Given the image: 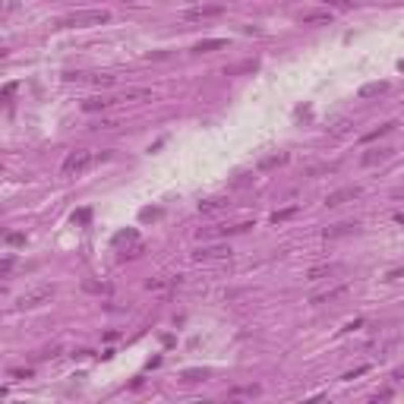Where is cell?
<instances>
[{
    "mask_svg": "<svg viewBox=\"0 0 404 404\" xmlns=\"http://www.w3.org/2000/svg\"><path fill=\"white\" fill-rule=\"evenodd\" d=\"M101 158H108V152H92V149H76V152H70L66 161H63V177H73V174H82V171H89L95 161H101Z\"/></svg>",
    "mask_w": 404,
    "mask_h": 404,
    "instance_id": "obj_1",
    "label": "cell"
},
{
    "mask_svg": "<svg viewBox=\"0 0 404 404\" xmlns=\"http://www.w3.org/2000/svg\"><path fill=\"white\" fill-rule=\"evenodd\" d=\"M108 19H111L108 10H76V13H66L57 26L60 29H86V26H101Z\"/></svg>",
    "mask_w": 404,
    "mask_h": 404,
    "instance_id": "obj_2",
    "label": "cell"
},
{
    "mask_svg": "<svg viewBox=\"0 0 404 404\" xmlns=\"http://www.w3.org/2000/svg\"><path fill=\"white\" fill-rule=\"evenodd\" d=\"M54 297V284H41V288H35L29 294H22L19 300H16V310L19 313H26V310H38L41 303H47Z\"/></svg>",
    "mask_w": 404,
    "mask_h": 404,
    "instance_id": "obj_3",
    "label": "cell"
},
{
    "mask_svg": "<svg viewBox=\"0 0 404 404\" xmlns=\"http://www.w3.org/2000/svg\"><path fill=\"white\" fill-rule=\"evenodd\" d=\"M221 13H224V4H199V7H193V10H186L183 19L202 22V19H215V16H221Z\"/></svg>",
    "mask_w": 404,
    "mask_h": 404,
    "instance_id": "obj_4",
    "label": "cell"
},
{
    "mask_svg": "<svg viewBox=\"0 0 404 404\" xmlns=\"http://www.w3.org/2000/svg\"><path fill=\"white\" fill-rule=\"evenodd\" d=\"M360 193H363V189H360L357 183H354V186H341V189H335V193L325 196V206H328V209H338V206H344V202L360 199Z\"/></svg>",
    "mask_w": 404,
    "mask_h": 404,
    "instance_id": "obj_5",
    "label": "cell"
},
{
    "mask_svg": "<svg viewBox=\"0 0 404 404\" xmlns=\"http://www.w3.org/2000/svg\"><path fill=\"white\" fill-rule=\"evenodd\" d=\"M224 256H231V246L228 243H215V246H199L193 259L196 262H212V259H224Z\"/></svg>",
    "mask_w": 404,
    "mask_h": 404,
    "instance_id": "obj_6",
    "label": "cell"
},
{
    "mask_svg": "<svg viewBox=\"0 0 404 404\" xmlns=\"http://www.w3.org/2000/svg\"><path fill=\"white\" fill-rule=\"evenodd\" d=\"M351 291V284H338V288H328V291H319L310 297V303H331V300H338V297H344Z\"/></svg>",
    "mask_w": 404,
    "mask_h": 404,
    "instance_id": "obj_7",
    "label": "cell"
},
{
    "mask_svg": "<svg viewBox=\"0 0 404 404\" xmlns=\"http://www.w3.org/2000/svg\"><path fill=\"white\" fill-rule=\"evenodd\" d=\"M303 26H322V22H331V10H310V13H300Z\"/></svg>",
    "mask_w": 404,
    "mask_h": 404,
    "instance_id": "obj_8",
    "label": "cell"
},
{
    "mask_svg": "<svg viewBox=\"0 0 404 404\" xmlns=\"http://www.w3.org/2000/svg\"><path fill=\"white\" fill-rule=\"evenodd\" d=\"M357 231V224L354 221H341V224H331V228H325L322 234H325V240H335V237H348V234H354Z\"/></svg>",
    "mask_w": 404,
    "mask_h": 404,
    "instance_id": "obj_9",
    "label": "cell"
},
{
    "mask_svg": "<svg viewBox=\"0 0 404 404\" xmlns=\"http://www.w3.org/2000/svg\"><path fill=\"white\" fill-rule=\"evenodd\" d=\"M388 155H391V149H370L366 155H360V164H363V168H373V164L385 161Z\"/></svg>",
    "mask_w": 404,
    "mask_h": 404,
    "instance_id": "obj_10",
    "label": "cell"
},
{
    "mask_svg": "<svg viewBox=\"0 0 404 404\" xmlns=\"http://www.w3.org/2000/svg\"><path fill=\"white\" fill-rule=\"evenodd\" d=\"M120 98H86L82 101V111H104V108H111V104H117Z\"/></svg>",
    "mask_w": 404,
    "mask_h": 404,
    "instance_id": "obj_11",
    "label": "cell"
},
{
    "mask_svg": "<svg viewBox=\"0 0 404 404\" xmlns=\"http://www.w3.org/2000/svg\"><path fill=\"white\" fill-rule=\"evenodd\" d=\"M218 47H228V38H206V41H199L193 51L196 54H209V51H218Z\"/></svg>",
    "mask_w": 404,
    "mask_h": 404,
    "instance_id": "obj_12",
    "label": "cell"
},
{
    "mask_svg": "<svg viewBox=\"0 0 404 404\" xmlns=\"http://www.w3.org/2000/svg\"><path fill=\"white\" fill-rule=\"evenodd\" d=\"M388 92V82H366L360 89V98H376V95H385Z\"/></svg>",
    "mask_w": 404,
    "mask_h": 404,
    "instance_id": "obj_13",
    "label": "cell"
},
{
    "mask_svg": "<svg viewBox=\"0 0 404 404\" xmlns=\"http://www.w3.org/2000/svg\"><path fill=\"white\" fill-rule=\"evenodd\" d=\"M221 209H228V202H224V199H206V202H199L202 215H215V212H221Z\"/></svg>",
    "mask_w": 404,
    "mask_h": 404,
    "instance_id": "obj_14",
    "label": "cell"
},
{
    "mask_svg": "<svg viewBox=\"0 0 404 404\" xmlns=\"http://www.w3.org/2000/svg\"><path fill=\"white\" fill-rule=\"evenodd\" d=\"M284 161H288V155H268V158L259 161V171H272V168H278V164H284Z\"/></svg>",
    "mask_w": 404,
    "mask_h": 404,
    "instance_id": "obj_15",
    "label": "cell"
},
{
    "mask_svg": "<svg viewBox=\"0 0 404 404\" xmlns=\"http://www.w3.org/2000/svg\"><path fill=\"white\" fill-rule=\"evenodd\" d=\"M338 265H316V268H310V275H306V281H319V278H325V275H331Z\"/></svg>",
    "mask_w": 404,
    "mask_h": 404,
    "instance_id": "obj_16",
    "label": "cell"
},
{
    "mask_svg": "<svg viewBox=\"0 0 404 404\" xmlns=\"http://www.w3.org/2000/svg\"><path fill=\"white\" fill-rule=\"evenodd\" d=\"M146 288H149V291H158V294H161V291H168V288H171V278H152V281L146 284Z\"/></svg>",
    "mask_w": 404,
    "mask_h": 404,
    "instance_id": "obj_17",
    "label": "cell"
},
{
    "mask_svg": "<svg viewBox=\"0 0 404 404\" xmlns=\"http://www.w3.org/2000/svg\"><path fill=\"white\" fill-rule=\"evenodd\" d=\"M395 129V123H385V126H379V129H373V133H366L363 136V142H373V139H379V136H385V133H391Z\"/></svg>",
    "mask_w": 404,
    "mask_h": 404,
    "instance_id": "obj_18",
    "label": "cell"
},
{
    "mask_svg": "<svg viewBox=\"0 0 404 404\" xmlns=\"http://www.w3.org/2000/svg\"><path fill=\"white\" fill-rule=\"evenodd\" d=\"M13 265H16V262H13V256H7L4 262H0V275H4V278H10V272H13Z\"/></svg>",
    "mask_w": 404,
    "mask_h": 404,
    "instance_id": "obj_19",
    "label": "cell"
},
{
    "mask_svg": "<svg viewBox=\"0 0 404 404\" xmlns=\"http://www.w3.org/2000/svg\"><path fill=\"white\" fill-rule=\"evenodd\" d=\"M294 212H297V209H281V212H275V215H272V221L278 224V221H284V218H291Z\"/></svg>",
    "mask_w": 404,
    "mask_h": 404,
    "instance_id": "obj_20",
    "label": "cell"
},
{
    "mask_svg": "<svg viewBox=\"0 0 404 404\" xmlns=\"http://www.w3.org/2000/svg\"><path fill=\"white\" fill-rule=\"evenodd\" d=\"M363 373H370V366H366V363H363V366H357V370H351V373H344L341 379H357V376H363Z\"/></svg>",
    "mask_w": 404,
    "mask_h": 404,
    "instance_id": "obj_21",
    "label": "cell"
},
{
    "mask_svg": "<svg viewBox=\"0 0 404 404\" xmlns=\"http://www.w3.org/2000/svg\"><path fill=\"white\" fill-rule=\"evenodd\" d=\"M7 243H10V246H19V243H26V234H7Z\"/></svg>",
    "mask_w": 404,
    "mask_h": 404,
    "instance_id": "obj_22",
    "label": "cell"
},
{
    "mask_svg": "<svg viewBox=\"0 0 404 404\" xmlns=\"http://www.w3.org/2000/svg\"><path fill=\"white\" fill-rule=\"evenodd\" d=\"M89 218H92V212H89V209H82V212H76V215H73V221H76V224H86Z\"/></svg>",
    "mask_w": 404,
    "mask_h": 404,
    "instance_id": "obj_23",
    "label": "cell"
},
{
    "mask_svg": "<svg viewBox=\"0 0 404 404\" xmlns=\"http://www.w3.org/2000/svg\"><path fill=\"white\" fill-rule=\"evenodd\" d=\"M10 376H13V379H29L32 370H10Z\"/></svg>",
    "mask_w": 404,
    "mask_h": 404,
    "instance_id": "obj_24",
    "label": "cell"
},
{
    "mask_svg": "<svg viewBox=\"0 0 404 404\" xmlns=\"http://www.w3.org/2000/svg\"><path fill=\"white\" fill-rule=\"evenodd\" d=\"M331 7H354V0H328Z\"/></svg>",
    "mask_w": 404,
    "mask_h": 404,
    "instance_id": "obj_25",
    "label": "cell"
},
{
    "mask_svg": "<svg viewBox=\"0 0 404 404\" xmlns=\"http://www.w3.org/2000/svg\"><path fill=\"white\" fill-rule=\"evenodd\" d=\"M391 278H404V268H391V272H388V281H391Z\"/></svg>",
    "mask_w": 404,
    "mask_h": 404,
    "instance_id": "obj_26",
    "label": "cell"
},
{
    "mask_svg": "<svg viewBox=\"0 0 404 404\" xmlns=\"http://www.w3.org/2000/svg\"><path fill=\"white\" fill-rule=\"evenodd\" d=\"M395 221H398V224H404V212H398V215H395Z\"/></svg>",
    "mask_w": 404,
    "mask_h": 404,
    "instance_id": "obj_27",
    "label": "cell"
},
{
    "mask_svg": "<svg viewBox=\"0 0 404 404\" xmlns=\"http://www.w3.org/2000/svg\"><path fill=\"white\" fill-rule=\"evenodd\" d=\"M395 379H404V366H401V370H398V373H395Z\"/></svg>",
    "mask_w": 404,
    "mask_h": 404,
    "instance_id": "obj_28",
    "label": "cell"
},
{
    "mask_svg": "<svg viewBox=\"0 0 404 404\" xmlns=\"http://www.w3.org/2000/svg\"><path fill=\"white\" fill-rule=\"evenodd\" d=\"M398 66H401V70H404V60H401V63H398Z\"/></svg>",
    "mask_w": 404,
    "mask_h": 404,
    "instance_id": "obj_29",
    "label": "cell"
}]
</instances>
